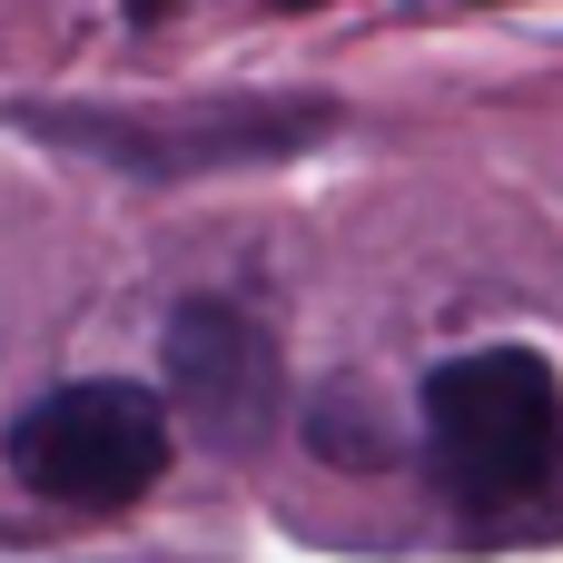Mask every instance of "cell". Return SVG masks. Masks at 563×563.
<instances>
[{"label":"cell","instance_id":"cell-1","mask_svg":"<svg viewBox=\"0 0 563 563\" xmlns=\"http://www.w3.org/2000/svg\"><path fill=\"white\" fill-rule=\"evenodd\" d=\"M426 445L465 505H515L563 465V376L534 346H475L426 376Z\"/></svg>","mask_w":563,"mask_h":563},{"label":"cell","instance_id":"cell-2","mask_svg":"<svg viewBox=\"0 0 563 563\" xmlns=\"http://www.w3.org/2000/svg\"><path fill=\"white\" fill-rule=\"evenodd\" d=\"M10 119L30 139H59V148L109 158V168H139V178L267 168V158H297L307 139L336 129L327 99H188V109H49V99H20Z\"/></svg>","mask_w":563,"mask_h":563},{"label":"cell","instance_id":"cell-3","mask_svg":"<svg viewBox=\"0 0 563 563\" xmlns=\"http://www.w3.org/2000/svg\"><path fill=\"white\" fill-rule=\"evenodd\" d=\"M10 475L49 505L79 515H119L168 475V406L129 376H89V386H49L20 426H10Z\"/></svg>","mask_w":563,"mask_h":563},{"label":"cell","instance_id":"cell-4","mask_svg":"<svg viewBox=\"0 0 563 563\" xmlns=\"http://www.w3.org/2000/svg\"><path fill=\"white\" fill-rule=\"evenodd\" d=\"M158 376H168L178 416H188L218 455L267 445V426H277V406H287L277 336H267L247 307H228V297H188V307L168 317V336H158Z\"/></svg>","mask_w":563,"mask_h":563},{"label":"cell","instance_id":"cell-5","mask_svg":"<svg viewBox=\"0 0 563 563\" xmlns=\"http://www.w3.org/2000/svg\"><path fill=\"white\" fill-rule=\"evenodd\" d=\"M129 10H139V20H168V10H178V0H129Z\"/></svg>","mask_w":563,"mask_h":563},{"label":"cell","instance_id":"cell-6","mask_svg":"<svg viewBox=\"0 0 563 563\" xmlns=\"http://www.w3.org/2000/svg\"><path fill=\"white\" fill-rule=\"evenodd\" d=\"M277 10H317V0H277Z\"/></svg>","mask_w":563,"mask_h":563}]
</instances>
